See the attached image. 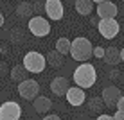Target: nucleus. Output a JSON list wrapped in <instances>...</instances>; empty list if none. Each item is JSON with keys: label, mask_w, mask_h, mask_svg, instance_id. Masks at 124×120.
Here are the masks:
<instances>
[{"label": "nucleus", "mask_w": 124, "mask_h": 120, "mask_svg": "<svg viewBox=\"0 0 124 120\" xmlns=\"http://www.w3.org/2000/svg\"><path fill=\"white\" fill-rule=\"evenodd\" d=\"M74 81H76V86L86 90V88H92L97 81V72L93 65L90 63H81V65L74 70Z\"/></svg>", "instance_id": "obj_1"}, {"label": "nucleus", "mask_w": 124, "mask_h": 120, "mask_svg": "<svg viewBox=\"0 0 124 120\" xmlns=\"http://www.w3.org/2000/svg\"><path fill=\"white\" fill-rule=\"evenodd\" d=\"M93 49H95V47L90 43V40H86V38L79 36V38H76V40L72 41L70 56H72V59H76V61L86 63L88 59L93 56Z\"/></svg>", "instance_id": "obj_2"}, {"label": "nucleus", "mask_w": 124, "mask_h": 120, "mask_svg": "<svg viewBox=\"0 0 124 120\" xmlns=\"http://www.w3.org/2000/svg\"><path fill=\"white\" fill-rule=\"evenodd\" d=\"M22 65L29 70V74H41L45 70V66L49 65V61H47V56L36 52V50H31L23 56Z\"/></svg>", "instance_id": "obj_3"}, {"label": "nucleus", "mask_w": 124, "mask_h": 120, "mask_svg": "<svg viewBox=\"0 0 124 120\" xmlns=\"http://www.w3.org/2000/svg\"><path fill=\"white\" fill-rule=\"evenodd\" d=\"M99 34L104 40H113L119 32H121V25L115 18H99Z\"/></svg>", "instance_id": "obj_4"}, {"label": "nucleus", "mask_w": 124, "mask_h": 120, "mask_svg": "<svg viewBox=\"0 0 124 120\" xmlns=\"http://www.w3.org/2000/svg\"><path fill=\"white\" fill-rule=\"evenodd\" d=\"M29 32L36 38H45L50 34V23L43 16H32L29 20Z\"/></svg>", "instance_id": "obj_5"}, {"label": "nucleus", "mask_w": 124, "mask_h": 120, "mask_svg": "<svg viewBox=\"0 0 124 120\" xmlns=\"http://www.w3.org/2000/svg\"><path fill=\"white\" fill-rule=\"evenodd\" d=\"M22 108L16 100H7L0 106V120H20Z\"/></svg>", "instance_id": "obj_6"}, {"label": "nucleus", "mask_w": 124, "mask_h": 120, "mask_svg": "<svg viewBox=\"0 0 124 120\" xmlns=\"http://www.w3.org/2000/svg\"><path fill=\"white\" fill-rule=\"evenodd\" d=\"M38 92H40V84L34 79H27V81H23V83L18 84V93L25 100H34V99L38 97Z\"/></svg>", "instance_id": "obj_7"}, {"label": "nucleus", "mask_w": 124, "mask_h": 120, "mask_svg": "<svg viewBox=\"0 0 124 120\" xmlns=\"http://www.w3.org/2000/svg\"><path fill=\"white\" fill-rule=\"evenodd\" d=\"M45 13L50 20L59 22L65 14V7H63L61 0H45Z\"/></svg>", "instance_id": "obj_8"}, {"label": "nucleus", "mask_w": 124, "mask_h": 120, "mask_svg": "<svg viewBox=\"0 0 124 120\" xmlns=\"http://www.w3.org/2000/svg\"><path fill=\"white\" fill-rule=\"evenodd\" d=\"M70 83H68L67 77H54L52 81H50V92L54 93V95L58 97H67L68 90H70Z\"/></svg>", "instance_id": "obj_9"}, {"label": "nucleus", "mask_w": 124, "mask_h": 120, "mask_svg": "<svg viewBox=\"0 0 124 120\" xmlns=\"http://www.w3.org/2000/svg\"><path fill=\"white\" fill-rule=\"evenodd\" d=\"M101 97H102V100H104V104L108 106V108H115L117 102L121 100V97H122V92L117 86H108V88L102 90Z\"/></svg>", "instance_id": "obj_10"}, {"label": "nucleus", "mask_w": 124, "mask_h": 120, "mask_svg": "<svg viewBox=\"0 0 124 120\" xmlns=\"http://www.w3.org/2000/svg\"><path fill=\"white\" fill-rule=\"evenodd\" d=\"M117 13H119V7L115 6V2L106 0V2L97 4V16L99 18H115Z\"/></svg>", "instance_id": "obj_11"}, {"label": "nucleus", "mask_w": 124, "mask_h": 120, "mask_svg": "<svg viewBox=\"0 0 124 120\" xmlns=\"http://www.w3.org/2000/svg\"><path fill=\"white\" fill-rule=\"evenodd\" d=\"M67 100L70 106H74V108H78V106L85 104V100H86V95H85V90L79 88V86H72L68 90L67 93Z\"/></svg>", "instance_id": "obj_12"}, {"label": "nucleus", "mask_w": 124, "mask_h": 120, "mask_svg": "<svg viewBox=\"0 0 124 120\" xmlns=\"http://www.w3.org/2000/svg\"><path fill=\"white\" fill-rule=\"evenodd\" d=\"M32 108L36 113L43 115V113H49L50 108H52V100H50L49 97H36L32 100Z\"/></svg>", "instance_id": "obj_13"}, {"label": "nucleus", "mask_w": 124, "mask_h": 120, "mask_svg": "<svg viewBox=\"0 0 124 120\" xmlns=\"http://www.w3.org/2000/svg\"><path fill=\"white\" fill-rule=\"evenodd\" d=\"M27 74H29V70L23 65H15L9 72V77H11V81H15V83L20 84V83H23V81H27Z\"/></svg>", "instance_id": "obj_14"}, {"label": "nucleus", "mask_w": 124, "mask_h": 120, "mask_svg": "<svg viewBox=\"0 0 124 120\" xmlns=\"http://www.w3.org/2000/svg\"><path fill=\"white\" fill-rule=\"evenodd\" d=\"M122 59H121V50L115 49V47H106V54H104V63H108V65H119Z\"/></svg>", "instance_id": "obj_15"}, {"label": "nucleus", "mask_w": 124, "mask_h": 120, "mask_svg": "<svg viewBox=\"0 0 124 120\" xmlns=\"http://www.w3.org/2000/svg\"><path fill=\"white\" fill-rule=\"evenodd\" d=\"M16 16L18 18H27V20H31L32 18V13H34V6L32 4H29V2H22V4H18L16 6Z\"/></svg>", "instance_id": "obj_16"}, {"label": "nucleus", "mask_w": 124, "mask_h": 120, "mask_svg": "<svg viewBox=\"0 0 124 120\" xmlns=\"http://www.w3.org/2000/svg\"><path fill=\"white\" fill-rule=\"evenodd\" d=\"M93 0H76V11L79 13L81 16H88V14H92V11H93Z\"/></svg>", "instance_id": "obj_17"}, {"label": "nucleus", "mask_w": 124, "mask_h": 120, "mask_svg": "<svg viewBox=\"0 0 124 120\" xmlns=\"http://www.w3.org/2000/svg\"><path fill=\"white\" fill-rule=\"evenodd\" d=\"M47 61H49V65L52 68H61L65 65V59H63V54L58 52V50H50L49 54H47Z\"/></svg>", "instance_id": "obj_18"}, {"label": "nucleus", "mask_w": 124, "mask_h": 120, "mask_svg": "<svg viewBox=\"0 0 124 120\" xmlns=\"http://www.w3.org/2000/svg\"><path fill=\"white\" fill-rule=\"evenodd\" d=\"M86 106H88V109H90L92 113H99L101 115V108L106 106V104H104V100H102V97H92V99H88Z\"/></svg>", "instance_id": "obj_19"}, {"label": "nucleus", "mask_w": 124, "mask_h": 120, "mask_svg": "<svg viewBox=\"0 0 124 120\" xmlns=\"http://www.w3.org/2000/svg\"><path fill=\"white\" fill-rule=\"evenodd\" d=\"M56 50H58V52H61L63 56H65V54H70V50H72V41L68 40V38H59V40L56 41Z\"/></svg>", "instance_id": "obj_20"}, {"label": "nucleus", "mask_w": 124, "mask_h": 120, "mask_svg": "<svg viewBox=\"0 0 124 120\" xmlns=\"http://www.w3.org/2000/svg\"><path fill=\"white\" fill-rule=\"evenodd\" d=\"M9 40L13 41V43H20V41L23 40V32H22V29L13 27L11 31H9Z\"/></svg>", "instance_id": "obj_21"}, {"label": "nucleus", "mask_w": 124, "mask_h": 120, "mask_svg": "<svg viewBox=\"0 0 124 120\" xmlns=\"http://www.w3.org/2000/svg\"><path fill=\"white\" fill-rule=\"evenodd\" d=\"M104 54H106V49H102V47H95L93 49V56L97 59H104Z\"/></svg>", "instance_id": "obj_22"}, {"label": "nucleus", "mask_w": 124, "mask_h": 120, "mask_svg": "<svg viewBox=\"0 0 124 120\" xmlns=\"http://www.w3.org/2000/svg\"><path fill=\"white\" fill-rule=\"evenodd\" d=\"M95 120H115V118L112 117V115H104V113H101V115H99V117H97Z\"/></svg>", "instance_id": "obj_23"}, {"label": "nucleus", "mask_w": 124, "mask_h": 120, "mask_svg": "<svg viewBox=\"0 0 124 120\" xmlns=\"http://www.w3.org/2000/svg\"><path fill=\"white\" fill-rule=\"evenodd\" d=\"M113 118H115V120H124V111H121V109H117V113L113 115Z\"/></svg>", "instance_id": "obj_24"}, {"label": "nucleus", "mask_w": 124, "mask_h": 120, "mask_svg": "<svg viewBox=\"0 0 124 120\" xmlns=\"http://www.w3.org/2000/svg\"><path fill=\"white\" fill-rule=\"evenodd\" d=\"M41 120H61V118H59L58 115H45Z\"/></svg>", "instance_id": "obj_25"}, {"label": "nucleus", "mask_w": 124, "mask_h": 120, "mask_svg": "<svg viewBox=\"0 0 124 120\" xmlns=\"http://www.w3.org/2000/svg\"><path fill=\"white\" fill-rule=\"evenodd\" d=\"M117 109H121V111H124V95L121 97V100L117 102Z\"/></svg>", "instance_id": "obj_26"}, {"label": "nucleus", "mask_w": 124, "mask_h": 120, "mask_svg": "<svg viewBox=\"0 0 124 120\" xmlns=\"http://www.w3.org/2000/svg\"><path fill=\"white\" fill-rule=\"evenodd\" d=\"M0 50H2V56H6V54H7V45H6V43H2Z\"/></svg>", "instance_id": "obj_27"}, {"label": "nucleus", "mask_w": 124, "mask_h": 120, "mask_svg": "<svg viewBox=\"0 0 124 120\" xmlns=\"http://www.w3.org/2000/svg\"><path fill=\"white\" fill-rule=\"evenodd\" d=\"M121 59H122V63H124V47L121 49Z\"/></svg>", "instance_id": "obj_28"}, {"label": "nucleus", "mask_w": 124, "mask_h": 120, "mask_svg": "<svg viewBox=\"0 0 124 120\" xmlns=\"http://www.w3.org/2000/svg\"><path fill=\"white\" fill-rule=\"evenodd\" d=\"M95 4H101V2H106V0H93Z\"/></svg>", "instance_id": "obj_29"}, {"label": "nucleus", "mask_w": 124, "mask_h": 120, "mask_svg": "<svg viewBox=\"0 0 124 120\" xmlns=\"http://www.w3.org/2000/svg\"><path fill=\"white\" fill-rule=\"evenodd\" d=\"M122 2H124V0H122Z\"/></svg>", "instance_id": "obj_30"}]
</instances>
